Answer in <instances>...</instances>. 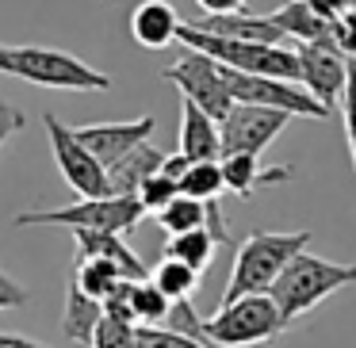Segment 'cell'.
Wrapping results in <instances>:
<instances>
[{
    "label": "cell",
    "instance_id": "obj_14",
    "mask_svg": "<svg viewBox=\"0 0 356 348\" xmlns=\"http://www.w3.org/2000/svg\"><path fill=\"white\" fill-rule=\"evenodd\" d=\"M195 27H203V31H211V35H226V39L276 42V47H287L284 27H280L272 16H257V12H249V8L218 12V16H203V19H195Z\"/></svg>",
    "mask_w": 356,
    "mask_h": 348
},
{
    "label": "cell",
    "instance_id": "obj_11",
    "mask_svg": "<svg viewBox=\"0 0 356 348\" xmlns=\"http://www.w3.org/2000/svg\"><path fill=\"white\" fill-rule=\"evenodd\" d=\"M295 50H299V65H302L299 85L333 111L348 85V58L337 47H310V42H299Z\"/></svg>",
    "mask_w": 356,
    "mask_h": 348
},
{
    "label": "cell",
    "instance_id": "obj_19",
    "mask_svg": "<svg viewBox=\"0 0 356 348\" xmlns=\"http://www.w3.org/2000/svg\"><path fill=\"white\" fill-rule=\"evenodd\" d=\"M165 154L154 149L149 142L134 146L131 154H123L115 165H108V180H111V195H138V188L146 184L154 172H161Z\"/></svg>",
    "mask_w": 356,
    "mask_h": 348
},
{
    "label": "cell",
    "instance_id": "obj_37",
    "mask_svg": "<svg viewBox=\"0 0 356 348\" xmlns=\"http://www.w3.org/2000/svg\"><path fill=\"white\" fill-rule=\"evenodd\" d=\"M0 73H8V47H0Z\"/></svg>",
    "mask_w": 356,
    "mask_h": 348
},
{
    "label": "cell",
    "instance_id": "obj_25",
    "mask_svg": "<svg viewBox=\"0 0 356 348\" xmlns=\"http://www.w3.org/2000/svg\"><path fill=\"white\" fill-rule=\"evenodd\" d=\"M180 192L192 195V199H218L226 192V176H222V161H192V169L180 180Z\"/></svg>",
    "mask_w": 356,
    "mask_h": 348
},
{
    "label": "cell",
    "instance_id": "obj_17",
    "mask_svg": "<svg viewBox=\"0 0 356 348\" xmlns=\"http://www.w3.org/2000/svg\"><path fill=\"white\" fill-rule=\"evenodd\" d=\"M77 241V256H104V260L119 264L127 279H149V268L134 256V249L123 241V233H108V230H73Z\"/></svg>",
    "mask_w": 356,
    "mask_h": 348
},
{
    "label": "cell",
    "instance_id": "obj_35",
    "mask_svg": "<svg viewBox=\"0 0 356 348\" xmlns=\"http://www.w3.org/2000/svg\"><path fill=\"white\" fill-rule=\"evenodd\" d=\"M203 16H218V12H238L245 8V0H195Z\"/></svg>",
    "mask_w": 356,
    "mask_h": 348
},
{
    "label": "cell",
    "instance_id": "obj_7",
    "mask_svg": "<svg viewBox=\"0 0 356 348\" xmlns=\"http://www.w3.org/2000/svg\"><path fill=\"white\" fill-rule=\"evenodd\" d=\"M42 126H47L50 149H54V161L62 180L81 195V199H96V195H111V180H108V165L77 138L73 126H65L62 119H54L47 111L42 115Z\"/></svg>",
    "mask_w": 356,
    "mask_h": 348
},
{
    "label": "cell",
    "instance_id": "obj_18",
    "mask_svg": "<svg viewBox=\"0 0 356 348\" xmlns=\"http://www.w3.org/2000/svg\"><path fill=\"white\" fill-rule=\"evenodd\" d=\"M268 16L284 27L287 39L310 42V47H333V19L318 16L307 0H284V4L272 8Z\"/></svg>",
    "mask_w": 356,
    "mask_h": 348
},
{
    "label": "cell",
    "instance_id": "obj_15",
    "mask_svg": "<svg viewBox=\"0 0 356 348\" xmlns=\"http://www.w3.org/2000/svg\"><path fill=\"white\" fill-rule=\"evenodd\" d=\"M222 176H226V192H234L238 199H253L261 188L291 180L295 169H287V165L264 169L261 154H222Z\"/></svg>",
    "mask_w": 356,
    "mask_h": 348
},
{
    "label": "cell",
    "instance_id": "obj_22",
    "mask_svg": "<svg viewBox=\"0 0 356 348\" xmlns=\"http://www.w3.org/2000/svg\"><path fill=\"white\" fill-rule=\"evenodd\" d=\"M215 249H218V238L200 226V230H188V233H172L169 245H165V256H177V260L192 264L195 272H207L211 260H215Z\"/></svg>",
    "mask_w": 356,
    "mask_h": 348
},
{
    "label": "cell",
    "instance_id": "obj_23",
    "mask_svg": "<svg viewBox=\"0 0 356 348\" xmlns=\"http://www.w3.org/2000/svg\"><path fill=\"white\" fill-rule=\"evenodd\" d=\"M157 226H161L165 233H188V230H200V226H207V218H211V203H203V199H192V195H184L180 192L177 199L169 203L165 210H157Z\"/></svg>",
    "mask_w": 356,
    "mask_h": 348
},
{
    "label": "cell",
    "instance_id": "obj_12",
    "mask_svg": "<svg viewBox=\"0 0 356 348\" xmlns=\"http://www.w3.org/2000/svg\"><path fill=\"white\" fill-rule=\"evenodd\" d=\"M154 126H157L154 115H138V119H131V123H88V126H73V131H77V138L85 142L104 165H115L119 157L131 154L134 146L149 142Z\"/></svg>",
    "mask_w": 356,
    "mask_h": 348
},
{
    "label": "cell",
    "instance_id": "obj_30",
    "mask_svg": "<svg viewBox=\"0 0 356 348\" xmlns=\"http://www.w3.org/2000/svg\"><path fill=\"white\" fill-rule=\"evenodd\" d=\"M341 115H345L348 149H353V169H356V54L348 58V85H345V96H341Z\"/></svg>",
    "mask_w": 356,
    "mask_h": 348
},
{
    "label": "cell",
    "instance_id": "obj_6",
    "mask_svg": "<svg viewBox=\"0 0 356 348\" xmlns=\"http://www.w3.org/2000/svg\"><path fill=\"white\" fill-rule=\"evenodd\" d=\"M146 218V207L138 195H96L77 199L58 210H24L16 215V226H65V230H108V233H131Z\"/></svg>",
    "mask_w": 356,
    "mask_h": 348
},
{
    "label": "cell",
    "instance_id": "obj_27",
    "mask_svg": "<svg viewBox=\"0 0 356 348\" xmlns=\"http://www.w3.org/2000/svg\"><path fill=\"white\" fill-rule=\"evenodd\" d=\"M88 348H138V322H127V317L104 314Z\"/></svg>",
    "mask_w": 356,
    "mask_h": 348
},
{
    "label": "cell",
    "instance_id": "obj_4",
    "mask_svg": "<svg viewBox=\"0 0 356 348\" xmlns=\"http://www.w3.org/2000/svg\"><path fill=\"white\" fill-rule=\"evenodd\" d=\"M180 42L192 47V50H203V54H211L215 62L230 65V69H241V73H264V77H284V81L302 77L299 50H291V47L226 39V35H211L195 24H180Z\"/></svg>",
    "mask_w": 356,
    "mask_h": 348
},
{
    "label": "cell",
    "instance_id": "obj_34",
    "mask_svg": "<svg viewBox=\"0 0 356 348\" xmlns=\"http://www.w3.org/2000/svg\"><path fill=\"white\" fill-rule=\"evenodd\" d=\"M307 4L318 12V16L337 19V16H345V12H348V4H353V0H307Z\"/></svg>",
    "mask_w": 356,
    "mask_h": 348
},
{
    "label": "cell",
    "instance_id": "obj_8",
    "mask_svg": "<svg viewBox=\"0 0 356 348\" xmlns=\"http://www.w3.org/2000/svg\"><path fill=\"white\" fill-rule=\"evenodd\" d=\"M161 77L169 81V85H177L180 96L200 103L207 115H215L218 123H222V119L230 115V108L238 103L230 92V85H226V77H222V62H215V58L203 54V50L188 47L169 69H161Z\"/></svg>",
    "mask_w": 356,
    "mask_h": 348
},
{
    "label": "cell",
    "instance_id": "obj_36",
    "mask_svg": "<svg viewBox=\"0 0 356 348\" xmlns=\"http://www.w3.org/2000/svg\"><path fill=\"white\" fill-rule=\"evenodd\" d=\"M0 348H47L31 337H19V333H0Z\"/></svg>",
    "mask_w": 356,
    "mask_h": 348
},
{
    "label": "cell",
    "instance_id": "obj_21",
    "mask_svg": "<svg viewBox=\"0 0 356 348\" xmlns=\"http://www.w3.org/2000/svg\"><path fill=\"white\" fill-rule=\"evenodd\" d=\"M70 279H77L81 291L104 302V299H108V295L119 287V279H127V276H123V268H119V264L104 260V256H77Z\"/></svg>",
    "mask_w": 356,
    "mask_h": 348
},
{
    "label": "cell",
    "instance_id": "obj_9",
    "mask_svg": "<svg viewBox=\"0 0 356 348\" xmlns=\"http://www.w3.org/2000/svg\"><path fill=\"white\" fill-rule=\"evenodd\" d=\"M222 77L230 85L238 103H264V108H280L291 111L295 119H330L333 111L325 108L318 96H310L299 81H284V77H264V73H241L222 65Z\"/></svg>",
    "mask_w": 356,
    "mask_h": 348
},
{
    "label": "cell",
    "instance_id": "obj_16",
    "mask_svg": "<svg viewBox=\"0 0 356 348\" xmlns=\"http://www.w3.org/2000/svg\"><path fill=\"white\" fill-rule=\"evenodd\" d=\"M180 24L184 19L177 16L169 0H142L131 16V35L142 50H165L180 39Z\"/></svg>",
    "mask_w": 356,
    "mask_h": 348
},
{
    "label": "cell",
    "instance_id": "obj_33",
    "mask_svg": "<svg viewBox=\"0 0 356 348\" xmlns=\"http://www.w3.org/2000/svg\"><path fill=\"white\" fill-rule=\"evenodd\" d=\"M188 169H192V157H188V154H180V149H177V154H165V165H161L165 176H172V180L180 184Z\"/></svg>",
    "mask_w": 356,
    "mask_h": 348
},
{
    "label": "cell",
    "instance_id": "obj_20",
    "mask_svg": "<svg viewBox=\"0 0 356 348\" xmlns=\"http://www.w3.org/2000/svg\"><path fill=\"white\" fill-rule=\"evenodd\" d=\"M100 317H104V302L81 291L77 279H70V287H65L62 333L70 340H77V345H92V333H96V325H100Z\"/></svg>",
    "mask_w": 356,
    "mask_h": 348
},
{
    "label": "cell",
    "instance_id": "obj_24",
    "mask_svg": "<svg viewBox=\"0 0 356 348\" xmlns=\"http://www.w3.org/2000/svg\"><path fill=\"white\" fill-rule=\"evenodd\" d=\"M200 276H203V272H195L192 264L177 260V256H161V264L149 272V279H154V283L161 287V291L169 295L172 302L192 299V295L200 291Z\"/></svg>",
    "mask_w": 356,
    "mask_h": 348
},
{
    "label": "cell",
    "instance_id": "obj_5",
    "mask_svg": "<svg viewBox=\"0 0 356 348\" xmlns=\"http://www.w3.org/2000/svg\"><path fill=\"white\" fill-rule=\"evenodd\" d=\"M8 73L39 88H62V92H108L111 88L108 73L54 47H8Z\"/></svg>",
    "mask_w": 356,
    "mask_h": 348
},
{
    "label": "cell",
    "instance_id": "obj_32",
    "mask_svg": "<svg viewBox=\"0 0 356 348\" xmlns=\"http://www.w3.org/2000/svg\"><path fill=\"white\" fill-rule=\"evenodd\" d=\"M16 131H24V111L0 96V146H4V142H8Z\"/></svg>",
    "mask_w": 356,
    "mask_h": 348
},
{
    "label": "cell",
    "instance_id": "obj_10",
    "mask_svg": "<svg viewBox=\"0 0 356 348\" xmlns=\"http://www.w3.org/2000/svg\"><path fill=\"white\" fill-rule=\"evenodd\" d=\"M291 119V111L264 103H234L222 119V154H264Z\"/></svg>",
    "mask_w": 356,
    "mask_h": 348
},
{
    "label": "cell",
    "instance_id": "obj_2",
    "mask_svg": "<svg viewBox=\"0 0 356 348\" xmlns=\"http://www.w3.org/2000/svg\"><path fill=\"white\" fill-rule=\"evenodd\" d=\"M310 245V230H287V233H249L234 253V268H230V283L222 291V302H234L241 295H264L272 291L276 276L287 268L295 253Z\"/></svg>",
    "mask_w": 356,
    "mask_h": 348
},
{
    "label": "cell",
    "instance_id": "obj_31",
    "mask_svg": "<svg viewBox=\"0 0 356 348\" xmlns=\"http://www.w3.org/2000/svg\"><path fill=\"white\" fill-rule=\"evenodd\" d=\"M27 302V287L16 283V279L8 276V272L0 268V310H16Z\"/></svg>",
    "mask_w": 356,
    "mask_h": 348
},
{
    "label": "cell",
    "instance_id": "obj_26",
    "mask_svg": "<svg viewBox=\"0 0 356 348\" xmlns=\"http://www.w3.org/2000/svg\"><path fill=\"white\" fill-rule=\"evenodd\" d=\"M131 302H134V317H138V325H161V322H169L172 299L154 283V279H134Z\"/></svg>",
    "mask_w": 356,
    "mask_h": 348
},
{
    "label": "cell",
    "instance_id": "obj_29",
    "mask_svg": "<svg viewBox=\"0 0 356 348\" xmlns=\"http://www.w3.org/2000/svg\"><path fill=\"white\" fill-rule=\"evenodd\" d=\"M180 195V184L172 176H165V172H154V176L146 180V184L138 188V203L146 207V215H157V210H165L172 199Z\"/></svg>",
    "mask_w": 356,
    "mask_h": 348
},
{
    "label": "cell",
    "instance_id": "obj_3",
    "mask_svg": "<svg viewBox=\"0 0 356 348\" xmlns=\"http://www.w3.org/2000/svg\"><path fill=\"white\" fill-rule=\"evenodd\" d=\"M353 283H356V264H333V260H322V256L302 249V253H295L287 260V268L276 276L268 295L276 299L280 314L291 325L295 317H302L318 302H325L333 291L353 287Z\"/></svg>",
    "mask_w": 356,
    "mask_h": 348
},
{
    "label": "cell",
    "instance_id": "obj_38",
    "mask_svg": "<svg viewBox=\"0 0 356 348\" xmlns=\"http://www.w3.org/2000/svg\"><path fill=\"white\" fill-rule=\"evenodd\" d=\"M353 4H356V0H353Z\"/></svg>",
    "mask_w": 356,
    "mask_h": 348
},
{
    "label": "cell",
    "instance_id": "obj_28",
    "mask_svg": "<svg viewBox=\"0 0 356 348\" xmlns=\"http://www.w3.org/2000/svg\"><path fill=\"white\" fill-rule=\"evenodd\" d=\"M138 348H211V345L169 329V325H138Z\"/></svg>",
    "mask_w": 356,
    "mask_h": 348
},
{
    "label": "cell",
    "instance_id": "obj_1",
    "mask_svg": "<svg viewBox=\"0 0 356 348\" xmlns=\"http://www.w3.org/2000/svg\"><path fill=\"white\" fill-rule=\"evenodd\" d=\"M287 317L280 314L276 299L264 295H241L234 302H218V310L200 322L195 337L207 340L211 348H253L284 337Z\"/></svg>",
    "mask_w": 356,
    "mask_h": 348
},
{
    "label": "cell",
    "instance_id": "obj_13",
    "mask_svg": "<svg viewBox=\"0 0 356 348\" xmlns=\"http://www.w3.org/2000/svg\"><path fill=\"white\" fill-rule=\"evenodd\" d=\"M180 154L192 161H222V123L180 96Z\"/></svg>",
    "mask_w": 356,
    "mask_h": 348
}]
</instances>
